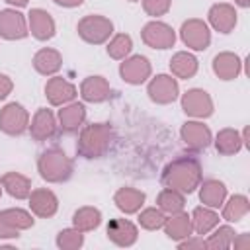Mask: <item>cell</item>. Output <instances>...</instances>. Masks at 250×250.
I'll use <instances>...</instances> for the list:
<instances>
[{"mask_svg": "<svg viewBox=\"0 0 250 250\" xmlns=\"http://www.w3.org/2000/svg\"><path fill=\"white\" fill-rule=\"evenodd\" d=\"M203 172L195 156H178L168 162L162 170V184L182 193H191L201 184Z\"/></svg>", "mask_w": 250, "mask_h": 250, "instance_id": "1", "label": "cell"}, {"mask_svg": "<svg viewBox=\"0 0 250 250\" xmlns=\"http://www.w3.org/2000/svg\"><path fill=\"white\" fill-rule=\"evenodd\" d=\"M113 127L109 123H92L82 127L76 143V150L84 158H102L113 143Z\"/></svg>", "mask_w": 250, "mask_h": 250, "instance_id": "2", "label": "cell"}, {"mask_svg": "<svg viewBox=\"0 0 250 250\" xmlns=\"http://www.w3.org/2000/svg\"><path fill=\"white\" fill-rule=\"evenodd\" d=\"M37 170L43 180H47L51 184H61L72 176V160L61 148L53 146L39 154Z\"/></svg>", "mask_w": 250, "mask_h": 250, "instance_id": "3", "label": "cell"}, {"mask_svg": "<svg viewBox=\"0 0 250 250\" xmlns=\"http://www.w3.org/2000/svg\"><path fill=\"white\" fill-rule=\"evenodd\" d=\"M76 31H78V35H80L86 43L102 45V43H105V41L111 37V33H113V23H111V20H107L105 16L92 14V16H84V18L78 21Z\"/></svg>", "mask_w": 250, "mask_h": 250, "instance_id": "4", "label": "cell"}, {"mask_svg": "<svg viewBox=\"0 0 250 250\" xmlns=\"http://www.w3.org/2000/svg\"><path fill=\"white\" fill-rule=\"evenodd\" d=\"M29 129V113L21 104L10 102L0 109V131L6 135H21Z\"/></svg>", "mask_w": 250, "mask_h": 250, "instance_id": "5", "label": "cell"}, {"mask_svg": "<svg viewBox=\"0 0 250 250\" xmlns=\"http://www.w3.org/2000/svg\"><path fill=\"white\" fill-rule=\"evenodd\" d=\"M180 37L184 41V45H188L189 49L193 51H205L211 43V31H209V25L203 21V20H197V18H191V20H186L180 27Z\"/></svg>", "mask_w": 250, "mask_h": 250, "instance_id": "6", "label": "cell"}, {"mask_svg": "<svg viewBox=\"0 0 250 250\" xmlns=\"http://www.w3.org/2000/svg\"><path fill=\"white\" fill-rule=\"evenodd\" d=\"M146 94H148V98H150L154 104L166 105V104H172V102L178 98L180 86H178V80H176L172 74H156V76L148 82Z\"/></svg>", "mask_w": 250, "mask_h": 250, "instance_id": "7", "label": "cell"}, {"mask_svg": "<svg viewBox=\"0 0 250 250\" xmlns=\"http://www.w3.org/2000/svg\"><path fill=\"white\" fill-rule=\"evenodd\" d=\"M141 37H143L145 45H148V47H152V49H170V47H174V43H176V33H174V29H172L168 23L158 21V20L148 21V23L143 27V31H141Z\"/></svg>", "mask_w": 250, "mask_h": 250, "instance_id": "8", "label": "cell"}, {"mask_svg": "<svg viewBox=\"0 0 250 250\" xmlns=\"http://www.w3.org/2000/svg\"><path fill=\"white\" fill-rule=\"evenodd\" d=\"M182 109L186 115L195 119H205L213 113V100L201 88H191L182 96Z\"/></svg>", "mask_w": 250, "mask_h": 250, "instance_id": "9", "label": "cell"}, {"mask_svg": "<svg viewBox=\"0 0 250 250\" xmlns=\"http://www.w3.org/2000/svg\"><path fill=\"white\" fill-rule=\"evenodd\" d=\"M150 72H152V66L148 62L146 57L143 55H133V57H127L123 59L121 66H119V74L121 78L127 82V84H143L150 78Z\"/></svg>", "mask_w": 250, "mask_h": 250, "instance_id": "10", "label": "cell"}, {"mask_svg": "<svg viewBox=\"0 0 250 250\" xmlns=\"http://www.w3.org/2000/svg\"><path fill=\"white\" fill-rule=\"evenodd\" d=\"M180 137L184 141V145L191 150H203L211 145L213 141V135H211V129L203 123V121H186L180 129Z\"/></svg>", "mask_w": 250, "mask_h": 250, "instance_id": "11", "label": "cell"}, {"mask_svg": "<svg viewBox=\"0 0 250 250\" xmlns=\"http://www.w3.org/2000/svg\"><path fill=\"white\" fill-rule=\"evenodd\" d=\"M27 33H29L27 20L23 18L21 12L12 10V8L0 10V37L8 41H16V39L27 37Z\"/></svg>", "mask_w": 250, "mask_h": 250, "instance_id": "12", "label": "cell"}, {"mask_svg": "<svg viewBox=\"0 0 250 250\" xmlns=\"http://www.w3.org/2000/svg\"><path fill=\"white\" fill-rule=\"evenodd\" d=\"M27 199H29V209H31V213L37 215V217H41V219L53 217V215L57 213V209H59V199H57V195H55L51 189H47V188H37V189H33Z\"/></svg>", "mask_w": 250, "mask_h": 250, "instance_id": "13", "label": "cell"}, {"mask_svg": "<svg viewBox=\"0 0 250 250\" xmlns=\"http://www.w3.org/2000/svg\"><path fill=\"white\" fill-rule=\"evenodd\" d=\"M45 96L51 105H64L76 98V86L62 76H53L45 84Z\"/></svg>", "mask_w": 250, "mask_h": 250, "instance_id": "14", "label": "cell"}, {"mask_svg": "<svg viewBox=\"0 0 250 250\" xmlns=\"http://www.w3.org/2000/svg\"><path fill=\"white\" fill-rule=\"evenodd\" d=\"M27 29L31 31V35L39 41H47L55 35V20L51 18V14L47 10L41 8H33L27 14Z\"/></svg>", "mask_w": 250, "mask_h": 250, "instance_id": "15", "label": "cell"}, {"mask_svg": "<svg viewBox=\"0 0 250 250\" xmlns=\"http://www.w3.org/2000/svg\"><path fill=\"white\" fill-rule=\"evenodd\" d=\"M107 238L117 246H133L137 242L139 230L129 219H111L107 223Z\"/></svg>", "mask_w": 250, "mask_h": 250, "instance_id": "16", "label": "cell"}, {"mask_svg": "<svg viewBox=\"0 0 250 250\" xmlns=\"http://www.w3.org/2000/svg\"><path fill=\"white\" fill-rule=\"evenodd\" d=\"M207 18H209L211 27L215 31H219V33H230L234 29V25H236V10H234V6L225 4V2L213 4L209 8Z\"/></svg>", "mask_w": 250, "mask_h": 250, "instance_id": "17", "label": "cell"}, {"mask_svg": "<svg viewBox=\"0 0 250 250\" xmlns=\"http://www.w3.org/2000/svg\"><path fill=\"white\" fill-rule=\"evenodd\" d=\"M86 121V107L84 104L78 102H70L61 105L59 109V127L64 133H76Z\"/></svg>", "mask_w": 250, "mask_h": 250, "instance_id": "18", "label": "cell"}, {"mask_svg": "<svg viewBox=\"0 0 250 250\" xmlns=\"http://www.w3.org/2000/svg\"><path fill=\"white\" fill-rule=\"evenodd\" d=\"M29 133L35 141H47L57 133V119L51 109L41 107L35 111L31 123H29Z\"/></svg>", "mask_w": 250, "mask_h": 250, "instance_id": "19", "label": "cell"}, {"mask_svg": "<svg viewBox=\"0 0 250 250\" xmlns=\"http://www.w3.org/2000/svg\"><path fill=\"white\" fill-rule=\"evenodd\" d=\"M109 82L104 76H88L80 84V96L84 102L90 104H102L109 98Z\"/></svg>", "mask_w": 250, "mask_h": 250, "instance_id": "20", "label": "cell"}, {"mask_svg": "<svg viewBox=\"0 0 250 250\" xmlns=\"http://www.w3.org/2000/svg\"><path fill=\"white\" fill-rule=\"evenodd\" d=\"M211 66H213V72L221 80H234L242 70V61L238 55H234L230 51H223V53L215 55Z\"/></svg>", "mask_w": 250, "mask_h": 250, "instance_id": "21", "label": "cell"}, {"mask_svg": "<svg viewBox=\"0 0 250 250\" xmlns=\"http://www.w3.org/2000/svg\"><path fill=\"white\" fill-rule=\"evenodd\" d=\"M62 66V57L57 49H39L33 57V68L43 76H53Z\"/></svg>", "mask_w": 250, "mask_h": 250, "instance_id": "22", "label": "cell"}, {"mask_svg": "<svg viewBox=\"0 0 250 250\" xmlns=\"http://www.w3.org/2000/svg\"><path fill=\"white\" fill-rule=\"evenodd\" d=\"M197 188H199L201 203L211 207V209L221 207L225 203V199H227V188H225V184L221 180H205Z\"/></svg>", "mask_w": 250, "mask_h": 250, "instance_id": "23", "label": "cell"}, {"mask_svg": "<svg viewBox=\"0 0 250 250\" xmlns=\"http://www.w3.org/2000/svg\"><path fill=\"white\" fill-rule=\"evenodd\" d=\"M145 193L141 189H135V188H119L113 195V203L117 205L119 211H123L125 215H131V213H137L143 203H145Z\"/></svg>", "mask_w": 250, "mask_h": 250, "instance_id": "24", "label": "cell"}, {"mask_svg": "<svg viewBox=\"0 0 250 250\" xmlns=\"http://www.w3.org/2000/svg\"><path fill=\"white\" fill-rule=\"evenodd\" d=\"M162 227H164L166 236L172 238V240H176V242L188 238V236L193 232V229H191V219H189V215L184 213V211L166 217V221H164Z\"/></svg>", "mask_w": 250, "mask_h": 250, "instance_id": "25", "label": "cell"}, {"mask_svg": "<svg viewBox=\"0 0 250 250\" xmlns=\"http://www.w3.org/2000/svg\"><path fill=\"white\" fill-rule=\"evenodd\" d=\"M0 184L16 199H27L31 193V180L20 172H6L0 180Z\"/></svg>", "mask_w": 250, "mask_h": 250, "instance_id": "26", "label": "cell"}, {"mask_svg": "<svg viewBox=\"0 0 250 250\" xmlns=\"http://www.w3.org/2000/svg\"><path fill=\"white\" fill-rule=\"evenodd\" d=\"M189 219H191V229H193V232H197V234H209L217 225H219V215L211 209V207H207V205H201V207H195L193 209V213L189 215Z\"/></svg>", "mask_w": 250, "mask_h": 250, "instance_id": "27", "label": "cell"}, {"mask_svg": "<svg viewBox=\"0 0 250 250\" xmlns=\"http://www.w3.org/2000/svg\"><path fill=\"white\" fill-rule=\"evenodd\" d=\"M197 68H199L197 59L188 51H178L170 59V70L176 78H191V76H195Z\"/></svg>", "mask_w": 250, "mask_h": 250, "instance_id": "28", "label": "cell"}, {"mask_svg": "<svg viewBox=\"0 0 250 250\" xmlns=\"http://www.w3.org/2000/svg\"><path fill=\"white\" fill-rule=\"evenodd\" d=\"M244 141H242V135L236 131V129H221L215 137V148L217 152L225 154V156H230V154H236L240 148H242Z\"/></svg>", "mask_w": 250, "mask_h": 250, "instance_id": "29", "label": "cell"}, {"mask_svg": "<svg viewBox=\"0 0 250 250\" xmlns=\"http://www.w3.org/2000/svg\"><path fill=\"white\" fill-rule=\"evenodd\" d=\"M250 211V201L246 195L236 193L230 195L227 203H223V219L229 223H238L240 219H244Z\"/></svg>", "mask_w": 250, "mask_h": 250, "instance_id": "30", "label": "cell"}, {"mask_svg": "<svg viewBox=\"0 0 250 250\" xmlns=\"http://www.w3.org/2000/svg\"><path fill=\"white\" fill-rule=\"evenodd\" d=\"M156 205L162 213H168V215H174V213H180L184 211V205H186V199H184V193L174 189V188H164L158 197H156Z\"/></svg>", "mask_w": 250, "mask_h": 250, "instance_id": "31", "label": "cell"}, {"mask_svg": "<svg viewBox=\"0 0 250 250\" xmlns=\"http://www.w3.org/2000/svg\"><path fill=\"white\" fill-rule=\"evenodd\" d=\"M102 223V213L100 209L96 207H80L74 215H72V225L74 229L82 230V232H88V230H94L98 229Z\"/></svg>", "mask_w": 250, "mask_h": 250, "instance_id": "32", "label": "cell"}, {"mask_svg": "<svg viewBox=\"0 0 250 250\" xmlns=\"http://www.w3.org/2000/svg\"><path fill=\"white\" fill-rule=\"evenodd\" d=\"M234 234H236L234 229L229 227V225L215 227L213 229V234H209V238L205 240V246L209 250H227V248H230Z\"/></svg>", "mask_w": 250, "mask_h": 250, "instance_id": "33", "label": "cell"}, {"mask_svg": "<svg viewBox=\"0 0 250 250\" xmlns=\"http://www.w3.org/2000/svg\"><path fill=\"white\" fill-rule=\"evenodd\" d=\"M131 49H133V39H131V35H127V33H117V35H113V37L109 39V43H107V55H109L111 59H115V61L127 59L129 53H131Z\"/></svg>", "mask_w": 250, "mask_h": 250, "instance_id": "34", "label": "cell"}, {"mask_svg": "<svg viewBox=\"0 0 250 250\" xmlns=\"http://www.w3.org/2000/svg\"><path fill=\"white\" fill-rule=\"evenodd\" d=\"M0 215H2L4 221H6L10 227H14L16 230H25V229L33 227V217H31V213H27L25 209L12 207V209L0 211Z\"/></svg>", "mask_w": 250, "mask_h": 250, "instance_id": "35", "label": "cell"}, {"mask_svg": "<svg viewBox=\"0 0 250 250\" xmlns=\"http://www.w3.org/2000/svg\"><path fill=\"white\" fill-rule=\"evenodd\" d=\"M84 244V234L78 229H62L57 234V246L61 250H78Z\"/></svg>", "mask_w": 250, "mask_h": 250, "instance_id": "36", "label": "cell"}, {"mask_svg": "<svg viewBox=\"0 0 250 250\" xmlns=\"http://www.w3.org/2000/svg\"><path fill=\"white\" fill-rule=\"evenodd\" d=\"M166 221V215L158 209V207H146L139 213V225L146 230H156V229H162Z\"/></svg>", "mask_w": 250, "mask_h": 250, "instance_id": "37", "label": "cell"}, {"mask_svg": "<svg viewBox=\"0 0 250 250\" xmlns=\"http://www.w3.org/2000/svg\"><path fill=\"white\" fill-rule=\"evenodd\" d=\"M172 6V0H143V10L152 16V18H158V16H164Z\"/></svg>", "mask_w": 250, "mask_h": 250, "instance_id": "38", "label": "cell"}, {"mask_svg": "<svg viewBox=\"0 0 250 250\" xmlns=\"http://www.w3.org/2000/svg\"><path fill=\"white\" fill-rule=\"evenodd\" d=\"M178 248L180 250H203V248H207L205 246V240H203V236H188V238H184V240H178Z\"/></svg>", "mask_w": 250, "mask_h": 250, "instance_id": "39", "label": "cell"}, {"mask_svg": "<svg viewBox=\"0 0 250 250\" xmlns=\"http://www.w3.org/2000/svg\"><path fill=\"white\" fill-rule=\"evenodd\" d=\"M20 236V230H16L14 227H10L4 217L0 215V238H18Z\"/></svg>", "mask_w": 250, "mask_h": 250, "instance_id": "40", "label": "cell"}, {"mask_svg": "<svg viewBox=\"0 0 250 250\" xmlns=\"http://www.w3.org/2000/svg\"><path fill=\"white\" fill-rule=\"evenodd\" d=\"M230 246H234L236 250H246V248H250V234H246V232L234 234V238H232V244H230Z\"/></svg>", "mask_w": 250, "mask_h": 250, "instance_id": "41", "label": "cell"}, {"mask_svg": "<svg viewBox=\"0 0 250 250\" xmlns=\"http://www.w3.org/2000/svg\"><path fill=\"white\" fill-rule=\"evenodd\" d=\"M12 88H14L12 80H10L6 74H0V100L8 98V94L12 92Z\"/></svg>", "mask_w": 250, "mask_h": 250, "instance_id": "42", "label": "cell"}, {"mask_svg": "<svg viewBox=\"0 0 250 250\" xmlns=\"http://www.w3.org/2000/svg\"><path fill=\"white\" fill-rule=\"evenodd\" d=\"M55 4H59V6H62V8H76V6H80L84 0H53Z\"/></svg>", "mask_w": 250, "mask_h": 250, "instance_id": "43", "label": "cell"}, {"mask_svg": "<svg viewBox=\"0 0 250 250\" xmlns=\"http://www.w3.org/2000/svg\"><path fill=\"white\" fill-rule=\"evenodd\" d=\"M6 2L12 4V6H16V8H23V6H27L29 0H6Z\"/></svg>", "mask_w": 250, "mask_h": 250, "instance_id": "44", "label": "cell"}, {"mask_svg": "<svg viewBox=\"0 0 250 250\" xmlns=\"http://www.w3.org/2000/svg\"><path fill=\"white\" fill-rule=\"evenodd\" d=\"M234 4L240 6V8H248L250 6V0H234Z\"/></svg>", "mask_w": 250, "mask_h": 250, "instance_id": "45", "label": "cell"}, {"mask_svg": "<svg viewBox=\"0 0 250 250\" xmlns=\"http://www.w3.org/2000/svg\"><path fill=\"white\" fill-rule=\"evenodd\" d=\"M0 195H2V188H0Z\"/></svg>", "mask_w": 250, "mask_h": 250, "instance_id": "46", "label": "cell"}, {"mask_svg": "<svg viewBox=\"0 0 250 250\" xmlns=\"http://www.w3.org/2000/svg\"><path fill=\"white\" fill-rule=\"evenodd\" d=\"M129 2H137V0H129Z\"/></svg>", "mask_w": 250, "mask_h": 250, "instance_id": "47", "label": "cell"}]
</instances>
